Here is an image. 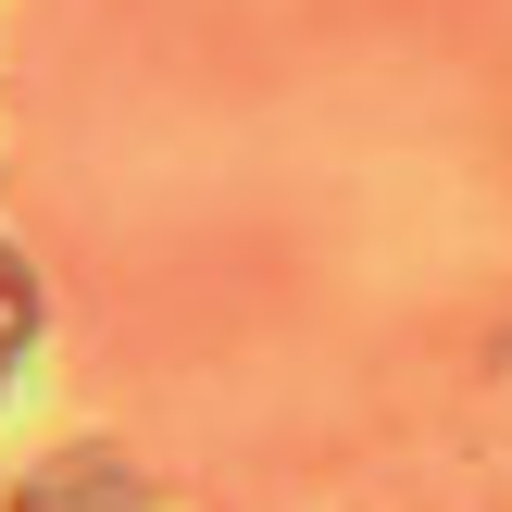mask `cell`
<instances>
[{"label":"cell","mask_w":512,"mask_h":512,"mask_svg":"<svg viewBox=\"0 0 512 512\" xmlns=\"http://www.w3.org/2000/svg\"><path fill=\"white\" fill-rule=\"evenodd\" d=\"M13 512H138V500H125V463L75 450V463H50V475H38V488H25Z\"/></svg>","instance_id":"6da1fadb"},{"label":"cell","mask_w":512,"mask_h":512,"mask_svg":"<svg viewBox=\"0 0 512 512\" xmlns=\"http://www.w3.org/2000/svg\"><path fill=\"white\" fill-rule=\"evenodd\" d=\"M25 325H38V288H25V263H13V250H0V350H13Z\"/></svg>","instance_id":"7a4b0ae2"}]
</instances>
